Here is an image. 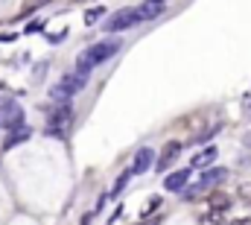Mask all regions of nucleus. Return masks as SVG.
Wrapping results in <instances>:
<instances>
[{
  "label": "nucleus",
  "mask_w": 251,
  "mask_h": 225,
  "mask_svg": "<svg viewBox=\"0 0 251 225\" xmlns=\"http://www.w3.org/2000/svg\"><path fill=\"white\" fill-rule=\"evenodd\" d=\"M117 50H120V41H117V38H108V41H100V44L88 47L82 56L76 58V73H91L97 64L108 61V58L114 56Z\"/></svg>",
  "instance_id": "1"
},
{
  "label": "nucleus",
  "mask_w": 251,
  "mask_h": 225,
  "mask_svg": "<svg viewBox=\"0 0 251 225\" xmlns=\"http://www.w3.org/2000/svg\"><path fill=\"white\" fill-rule=\"evenodd\" d=\"M85 85H88V73H67V76H62V79L50 88V100H53L56 106H67L70 97H73L76 91H82Z\"/></svg>",
  "instance_id": "2"
},
{
  "label": "nucleus",
  "mask_w": 251,
  "mask_h": 225,
  "mask_svg": "<svg viewBox=\"0 0 251 225\" xmlns=\"http://www.w3.org/2000/svg\"><path fill=\"white\" fill-rule=\"evenodd\" d=\"M143 24V15H140V6H131V9H120L117 15H111L105 21V32H123V29H131Z\"/></svg>",
  "instance_id": "3"
},
{
  "label": "nucleus",
  "mask_w": 251,
  "mask_h": 225,
  "mask_svg": "<svg viewBox=\"0 0 251 225\" xmlns=\"http://www.w3.org/2000/svg\"><path fill=\"white\" fill-rule=\"evenodd\" d=\"M70 123H73V109H70V103H67V106H56V112L50 114V120H47V135H50V138H67Z\"/></svg>",
  "instance_id": "4"
},
{
  "label": "nucleus",
  "mask_w": 251,
  "mask_h": 225,
  "mask_svg": "<svg viewBox=\"0 0 251 225\" xmlns=\"http://www.w3.org/2000/svg\"><path fill=\"white\" fill-rule=\"evenodd\" d=\"M225 178H228V169H225V167H213V169H207V172H201V178H199L196 184H190L187 190H184V199H196V196H201L207 187L222 184Z\"/></svg>",
  "instance_id": "5"
},
{
  "label": "nucleus",
  "mask_w": 251,
  "mask_h": 225,
  "mask_svg": "<svg viewBox=\"0 0 251 225\" xmlns=\"http://www.w3.org/2000/svg\"><path fill=\"white\" fill-rule=\"evenodd\" d=\"M0 120H3V126H6L9 135L26 129V117H24V112H21L18 103H3V109H0Z\"/></svg>",
  "instance_id": "6"
},
{
  "label": "nucleus",
  "mask_w": 251,
  "mask_h": 225,
  "mask_svg": "<svg viewBox=\"0 0 251 225\" xmlns=\"http://www.w3.org/2000/svg\"><path fill=\"white\" fill-rule=\"evenodd\" d=\"M155 164H158L155 149H152V146H143V149H137V155H134V161H131V172H134V175H143V172H149V167H155Z\"/></svg>",
  "instance_id": "7"
},
{
  "label": "nucleus",
  "mask_w": 251,
  "mask_h": 225,
  "mask_svg": "<svg viewBox=\"0 0 251 225\" xmlns=\"http://www.w3.org/2000/svg\"><path fill=\"white\" fill-rule=\"evenodd\" d=\"M190 169L193 167H184V169H176L173 175H167L164 178V190H170V193H184L187 190V181H190Z\"/></svg>",
  "instance_id": "8"
},
{
  "label": "nucleus",
  "mask_w": 251,
  "mask_h": 225,
  "mask_svg": "<svg viewBox=\"0 0 251 225\" xmlns=\"http://www.w3.org/2000/svg\"><path fill=\"white\" fill-rule=\"evenodd\" d=\"M178 155H181V143H178V141H173V143H167V146H164V152H161V158H158V164H155V167H158V169H170V164H173Z\"/></svg>",
  "instance_id": "9"
},
{
  "label": "nucleus",
  "mask_w": 251,
  "mask_h": 225,
  "mask_svg": "<svg viewBox=\"0 0 251 225\" xmlns=\"http://www.w3.org/2000/svg\"><path fill=\"white\" fill-rule=\"evenodd\" d=\"M216 155H219V149H216V146H204L201 152H196V155L190 158V167H193V169H199V167H207V164H210V161H213Z\"/></svg>",
  "instance_id": "10"
},
{
  "label": "nucleus",
  "mask_w": 251,
  "mask_h": 225,
  "mask_svg": "<svg viewBox=\"0 0 251 225\" xmlns=\"http://www.w3.org/2000/svg\"><path fill=\"white\" fill-rule=\"evenodd\" d=\"M164 12V3H152V0H146L143 6H140V15H143V21H152V18H158Z\"/></svg>",
  "instance_id": "11"
},
{
  "label": "nucleus",
  "mask_w": 251,
  "mask_h": 225,
  "mask_svg": "<svg viewBox=\"0 0 251 225\" xmlns=\"http://www.w3.org/2000/svg\"><path fill=\"white\" fill-rule=\"evenodd\" d=\"M131 175H134V172H131V169H126L123 175H120V178H117V181H114V187H111V193H108V196H111V199H117V196H120V193H123L126 187H128V181H131Z\"/></svg>",
  "instance_id": "12"
},
{
  "label": "nucleus",
  "mask_w": 251,
  "mask_h": 225,
  "mask_svg": "<svg viewBox=\"0 0 251 225\" xmlns=\"http://www.w3.org/2000/svg\"><path fill=\"white\" fill-rule=\"evenodd\" d=\"M228 208H231V196H225V193L210 196V211H228Z\"/></svg>",
  "instance_id": "13"
},
{
  "label": "nucleus",
  "mask_w": 251,
  "mask_h": 225,
  "mask_svg": "<svg viewBox=\"0 0 251 225\" xmlns=\"http://www.w3.org/2000/svg\"><path fill=\"white\" fill-rule=\"evenodd\" d=\"M29 135H32V129H29V126H26L24 132H15V135H9V138H6V146H3V149H12V146H18V143H24V141H26Z\"/></svg>",
  "instance_id": "14"
},
{
  "label": "nucleus",
  "mask_w": 251,
  "mask_h": 225,
  "mask_svg": "<svg viewBox=\"0 0 251 225\" xmlns=\"http://www.w3.org/2000/svg\"><path fill=\"white\" fill-rule=\"evenodd\" d=\"M102 15H105V9H102V6H97V9H91V12L85 15V24H97V21H100Z\"/></svg>",
  "instance_id": "15"
},
{
  "label": "nucleus",
  "mask_w": 251,
  "mask_h": 225,
  "mask_svg": "<svg viewBox=\"0 0 251 225\" xmlns=\"http://www.w3.org/2000/svg\"><path fill=\"white\" fill-rule=\"evenodd\" d=\"M216 132H219V126H210V129H207V132H201L196 141H207V138H210V135H216Z\"/></svg>",
  "instance_id": "16"
},
{
  "label": "nucleus",
  "mask_w": 251,
  "mask_h": 225,
  "mask_svg": "<svg viewBox=\"0 0 251 225\" xmlns=\"http://www.w3.org/2000/svg\"><path fill=\"white\" fill-rule=\"evenodd\" d=\"M41 27H44V21H32V24H29V27H26V32H29V35H32V32H38V29H41Z\"/></svg>",
  "instance_id": "17"
},
{
  "label": "nucleus",
  "mask_w": 251,
  "mask_h": 225,
  "mask_svg": "<svg viewBox=\"0 0 251 225\" xmlns=\"http://www.w3.org/2000/svg\"><path fill=\"white\" fill-rule=\"evenodd\" d=\"M225 225H251V220H246V217H243V220H228Z\"/></svg>",
  "instance_id": "18"
},
{
  "label": "nucleus",
  "mask_w": 251,
  "mask_h": 225,
  "mask_svg": "<svg viewBox=\"0 0 251 225\" xmlns=\"http://www.w3.org/2000/svg\"><path fill=\"white\" fill-rule=\"evenodd\" d=\"M152 3H164V0H152Z\"/></svg>",
  "instance_id": "19"
},
{
  "label": "nucleus",
  "mask_w": 251,
  "mask_h": 225,
  "mask_svg": "<svg viewBox=\"0 0 251 225\" xmlns=\"http://www.w3.org/2000/svg\"><path fill=\"white\" fill-rule=\"evenodd\" d=\"M0 126H3V120H0Z\"/></svg>",
  "instance_id": "20"
}]
</instances>
